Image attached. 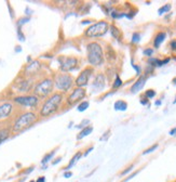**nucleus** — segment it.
Segmentation results:
<instances>
[{
	"instance_id": "obj_1",
	"label": "nucleus",
	"mask_w": 176,
	"mask_h": 182,
	"mask_svg": "<svg viewBox=\"0 0 176 182\" xmlns=\"http://www.w3.org/2000/svg\"><path fill=\"white\" fill-rule=\"evenodd\" d=\"M64 100V96L61 92H55L52 93L49 98L45 99L43 104L41 105L39 115L41 117H49V116L53 115L57 111L60 110L61 105Z\"/></svg>"
},
{
	"instance_id": "obj_2",
	"label": "nucleus",
	"mask_w": 176,
	"mask_h": 182,
	"mask_svg": "<svg viewBox=\"0 0 176 182\" xmlns=\"http://www.w3.org/2000/svg\"><path fill=\"white\" fill-rule=\"evenodd\" d=\"M37 120H38V115L35 112L29 111V112L22 113L15 118L11 130L13 133H19V132L24 131V130L28 129L29 127H31Z\"/></svg>"
},
{
	"instance_id": "obj_3",
	"label": "nucleus",
	"mask_w": 176,
	"mask_h": 182,
	"mask_svg": "<svg viewBox=\"0 0 176 182\" xmlns=\"http://www.w3.org/2000/svg\"><path fill=\"white\" fill-rule=\"evenodd\" d=\"M54 89V82L50 77L39 80L33 87V96H36L38 99H47L53 93Z\"/></svg>"
},
{
	"instance_id": "obj_4",
	"label": "nucleus",
	"mask_w": 176,
	"mask_h": 182,
	"mask_svg": "<svg viewBox=\"0 0 176 182\" xmlns=\"http://www.w3.org/2000/svg\"><path fill=\"white\" fill-rule=\"evenodd\" d=\"M88 62L92 66H100L104 62V52L102 46L97 42H90L86 46Z\"/></svg>"
},
{
	"instance_id": "obj_5",
	"label": "nucleus",
	"mask_w": 176,
	"mask_h": 182,
	"mask_svg": "<svg viewBox=\"0 0 176 182\" xmlns=\"http://www.w3.org/2000/svg\"><path fill=\"white\" fill-rule=\"evenodd\" d=\"M54 86L56 87L57 90L62 92H67L72 88L75 85V80L72 76L68 73H62V74H57L53 79Z\"/></svg>"
},
{
	"instance_id": "obj_6",
	"label": "nucleus",
	"mask_w": 176,
	"mask_h": 182,
	"mask_svg": "<svg viewBox=\"0 0 176 182\" xmlns=\"http://www.w3.org/2000/svg\"><path fill=\"white\" fill-rule=\"evenodd\" d=\"M109 29V24L105 21H100L97 23H94L90 27L86 29L84 36L88 38H96V37H102L107 33Z\"/></svg>"
},
{
	"instance_id": "obj_7",
	"label": "nucleus",
	"mask_w": 176,
	"mask_h": 182,
	"mask_svg": "<svg viewBox=\"0 0 176 182\" xmlns=\"http://www.w3.org/2000/svg\"><path fill=\"white\" fill-rule=\"evenodd\" d=\"M58 62L61 64L60 70L63 73H69L76 70L79 64V60L76 56H61Z\"/></svg>"
},
{
	"instance_id": "obj_8",
	"label": "nucleus",
	"mask_w": 176,
	"mask_h": 182,
	"mask_svg": "<svg viewBox=\"0 0 176 182\" xmlns=\"http://www.w3.org/2000/svg\"><path fill=\"white\" fill-rule=\"evenodd\" d=\"M14 103L17 105L25 106V107H36L39 104V99L33 94H29V96H15L13 99Z\"/></svg>"
},
{
	"instance_id": "obj_9",
	"label": "nucleus",
	"mask_w": 176,
	"mask_h": 182,
	"mask_svg": "<svg viewBox=\"0 0 176 182\" xmlns=\"http://www.w3.org/2000/svg\"><path fill=\"white\" fill-rule=\"evenodd\" d=\"M86 96V91L84 88H75L67 98V104L69 106H75L81 103Z\"/></svg>"
},
{
	"instance_id": "obj_10",
	"label": "nucleus",
	"mask_w": 176,
	"mask_h": 182,
	"mask_svg": "<svg viewBox=\"0 0 176 182\" xmlns=\"http://www.w3.org/2000/svg\"><path fill=\"white\" fill-rule=\"evenodd\" d=\"M92 74H93L92 67H86L83 71H81V73L78 75V77L75 80L76 88H84L89 84V79H90Z\"/></svg>"
},
{
	"instance_id": "obj_11",
	"label": "nucleus",
	"mask_w": 176,
	"mask_h": 182,
	"mask_svg": "<svg viewBox=\"0 0 176 182\" xmlns=\"http://www.w3.org/2000/svg\"><path fill=\"white\" fill-rule=\"evenodd\" d=\"M13 111H14V106L10 102L0 104V122L9 118L13 113Z\"/></svg>"
},
{
	"instance_id": "obj_12",
	"label": "nucleus",
	"mask_w": 176,
	"mask_h": 182,
	"mask_svg": "<svg viewBox=\"0 0 176 182\" xmlns=\"http://www.w3.org/2000/svg\"><path fill=\"white\" fill-rule=\"evenodd\" d=\"M41 68V64L39 63V61H33L31 63H29L26 67H25V75L26 76H31V75H35L40 71Z\"/></svg>"
},
{
	"instance_id": "obj_13",
	"label": "nucleus",
	"mask_w": 176,
	"mask_h": 182,
	"mask_svg": "<svg viewBox=\"0 0 176 182\" xmlns=\"http://www.w3.org/2000/svg\"><path fill=\"white\" fill-rule=\"evenodd\" d=\"M92 87L95 89L96 91H100L104 89L105 87V76L103 74H98L97 76L95 77L94 82H93Z\"/></svg>"
},
{
	"instance_id": "obj_14",
	"label": "nucleus",
	"mask_w": 176,
	"mask_h": 182,
	"mask_svg": "<svg viewBox=\"0 0 176 182\" xmlns=\"http://www.w3.org/2000/svg\"><path fill=\"white\" fill-rule=\"evenodd\" d=\"M145 84H146V77H144V76L139 77V78L133 84V86L131 87V92L132 93H136V92L140 91L144 88Z\"/></svg>"
},
{
	"instance_id": "obj_15",
	"label": "nucleus",
	"mask_w": 176,
	"mask_h": 182,
	"mask_svg": "<svg viewBox=\"0 0 176 182\" xmlns=\"http://www.w3.org/2000/svg\"><path fill=\"white\" fill-rule=\"evenodd\" d=\"M11 127H3L0 128V144L3 143L5 140H8L11 136Z\"/></svg>"
},
{
	"instance_id": "obj_16",
	"label": "nucleus",
	"mask_w": 176,
	"mask_h": 182,
	"mask_svg": "<svg viewBox=\"0 0 176 182\" xmlns=\"http://www.w3.org/2000/svg\"><path fill=\"white\" fill-rule=\"evenodd\" d=\"M30 80H23L21 82H17V90L19 92H28V90L30 89Z\"/></svg>"
},
{
	"instance_id": "obj_17",
	"label": "nucleus",
	"mask_w": 176,
	"mask_h": 182,
	"mask_svg": "<svg viewBox=\"0 0 176 182\" xmlns=\"http://www.w3.org/2000/svg\"><path fill=\"white\" fill-rule=\"evenodd\" d=\"M165 37H167V34L164 33V31L158 33L157 36L155 37V40H153V47H155V48H159L160 46H161V43L164 41Z\"/></svg>"
},
{
	"instance_id": "obj_18",
	"label": "nucleus",
	"mask_w": 176,
	"mask_h": 182,
	"mask_svg": "<svg viewBox=\"0 0 176 182\" xmlns=\"http://www.w3.org/2000/svg\"><path fill=\"white\" fill-rule=\"evenodd\" d=\"M81 157H82V153H81L80 151H79V152H77V153L75 154V155L72 157V159H70V162H69V163H68V165H67V167H65L64 169L67 171V170H68V169H70V168H72L75 165H76V164H77V162H78Z\"/></svg>"
},
{
	"instance_id": "obj_19",
	"label": "nucleus",
	"mask_w": 176,
	"mask_h": 182,
	"mask_svg": "<svg viewBox=\"0 0 176 182\" xmlns=\"http://www.w3.org/2000/svg\"><path fill=\"white\" fill-rule=\"evenodd\" d=\"M92 131H93V127H92V126H90V125H89V126H86V127L82 128V130L79 132V134L77 136V139L81 140L82 138H84V136H89V134H90Z\"/></svg>"
},
{
	"instance_id": "obj_20",
	"label": "nucleus",
	"mask_w": 176,
	"mask_h": 182,
	"mask_svg": "<svg viewBox=\"0 0 176 182\" xmlns=\"http://www.w3.org/2000/svg\"><path fill=\"white\" fill-rule=\"evenodd\" d=\"M114 107L116 111H122V112H124V111H126V108H128V103L123 100H118L114 102Z\"/></svg>"
},
{
	"instance_id": "obj_21",
	"label": "nucleus",
	"mask_w": 176,
	"mask_h": 182,
	"mask_svg": "<svg viewBox=\"0 0 176 182\" xmlns=\"http://www.w3.org/2000/svg\"><path fill=\"white\" fill-rule=\"evenodd\" d=\"M109 29H110V33H111L114 38L120 39V37H121V33H120L119 28H117L114 25H111V26H109Z\"/></svg>"
},
{
	"instance_id": "obj_22",
	"label": "nucleus",
	"mask_w": 176,
	"mask_h": 182,
	"mask_svg": "<svg viewBox=\"0 0 176 182\" xmlns=\"http://www.w3.org/2000/svg\"><path fill=\"white\" fill-rule=\"evenodd\" d=\"M54 154H55V150H53V151H51L50 153H48V154H45L44 156H43V158H42V161H41V164L42 165H45V164H48L49 162L52 159V157L54 156Z\"/></svg>"
},
{
	"instance_id": "obj_23",
	"label": "nucleus",
	"mask_w": 176,
	"mask_h": 182,
	"mask_svg": "<svg viewBox=\"0 0 176 182\" xmlns=\"http://www.w3.org/2000/svg\"><path fill=\"white\" fill-rule=\"evenodd\" d=\"M89 106H90V103H89L88 101H82L81 103H79L78 111H79V112H84V111L88 110Z\"/></svg>"
},
{
	"instance_id": "obj_24",
	"label": "nucleus",
	"mask_w": 176,
	"mask_h": 182,
	"mask_svg": "<svg viewBox=\"0 0 176 182\" xmlns=\"http://www.w3.org/2000/svg\"><path fill=\"white\" fill-rule=\"evenodd\" d=\"M170 10H171V5H170V3H167V5H164L163 7L160 8V9L158 10V13L161 15V14H164V13L169 12Z\"/></svg>"
},
{
	"instance_id": "obj_25",
	"label": "nucleus",
	"mask_w": 176,
	"mask_h": 182,
	"mask_svg": "<svg viewBox=\"0 0 176 182\" xmlns=\"http://www.w3.org/2000/svg\"><path fill=\"white\" fill-rule=\"evenodd\" d=\"M121 86H122V80H121V78H120L119 76H116V79H114V85H112V88H114V89H117V88H119V87H121Z\"/></svg>"
},
{
	"instance_id": "obj_26",
	"label": "nucleus",
	"mask_w": 176,
	"mask_h": 182,
	"mask_svg": "<svg viewBox=\"0 0 176 182\" xmlns=\"http://www.w3.org/2000/svg\"><path fill=\"white\" fill-rule=\"evenodd\" d=\"M156 94H157V92H156L155 90H152V89H149V90H147L145 92V96L147 99H152V98H155L156 96Z\"/></svg>"
},
{
	"instance_id": "obj_27",
	"label": "nucleus",
	"mask_w": 176,
	"mask_h": 182,
	"mask_svg": "<svg viewBox=\"0 0 176 182\" xmlns=\"http://www.w3.org/2000/svg\"><path fill=\"white\" fill-rule=\"evenodd\" d=\"M158 144H155V145H152V146H150L149 149H147V150H145V151L143 152V155H146V154H149V153H151V152H153L156 149H158Z\"/></svg>"
},
{
	"instance_id": "obj_28",
	"label": "nucleus",
	"mask_w": 176,
	"mask_h": 182,
	"mask_svg": "<svg viewBox=\"0 0 176 182\" xmlns=\"http://www.w3.org/2000/svg\"><path fill=\"white\" fill-rule=\"evenodd\" d=\"M140 40V35L138 33H134L133 36H132V42L133 43H137Z\"/></svg>"
},
{
	"instance_id": "obj_29",
	"label": "nucleus",
	"mask_w": 176,
	"mask_h": 182,
	"mask_svg": "<svg viewBox=\"0 0 176 182\" xmlns=\"http://www.w3.org/2000/svg\"><path fill=\"white\" fill-rule=\"evenodd\" d=\"M133 167H134V165H130L128 168H126L125 170H123V171H122L121 175H122V176H124V175H126V173H130V171H131V170L133 169Z\"/></svg>"
},
{
	"instance_id": "obj_30",
	"label": "nucleus",
	"mask_w": 176,
	"mask_h": 182,
	"mask_svg": "<svg viewBox=\"0 0 176 182\" xmlns=\"http://www.w3.org/2000/svg\"><path fill=\"white\" fill-rule=\"evenodd\" d=\"M152 53H153V50H152V49H146V50H144V54L147 55V56H151Z\"/></svg>"
},
{
	"instance_id": "obj_31",
	"label": "nucleus",
	"mask_w": 176,
	"mask_h": 182,
	"mask_svg": "<svg viewBox=\"0 0 176 182\" xmlns=\"http://www.w3.org/2000/svg\"><path fill=\"white\" fill-rule=\"evenodd\" d=\"M29 21V17H25V19H21L19 21V26H21L22 24H25L26 22H28Z\"/></svg>"
},
{
	"instance_id": "obj_32",
	"label": "nucleus",
	"mask_w": 176,
	"mask_h": 182,
	"mask_svg": "<svg viewBox=\"0 0 176 182\" xmlns=\"http://www.w3.org/2000/svg\"><path fill=\"white\" fill-rule=\"evenodd\" d=\"M137 173H138V171H135V173H132L131 176H128V177L126 178V179H124V180H123V181H122V182H126V181H128V180H131L132 178H133V177H135V176L137 175Z\"/></svg>"
},
{
	"instance_id": "obj_33",
	"label": "nucleus",
	"mask_w": 176,
	"mask_h": 182,
	"mask_svg": "<svg viewBox=\"0 0 176 182\" xmlns=\"http://www.w3.org/2000/svg\"><path fill=\"white\" fill-rule=\"evenodd\" d=\"M140 103L143 104V105H147V104H148V99L147 98H145V99L142 98V99H140Z\"/></svg>"
},
{
	"instance_id": "obj_34",
	"label": "nucleus",
	"mask_w": 176,
	"mask_h": 182,
	"mask_svg": "<svg viewBox=\"0 0 176 182\" xmlns=\"http://www.w3.org/2000/svg\"><path fill=\"white\" fill-rule=\"evenodd\" d=\"M93 151V146H90V147H89L88 150H86V152H84V154H82V156H86V155H89V153H90V152H92Z\"/></svg>"
},
{
	"instance_id": "obj_35",
	"label": "nucleus",
	"mask_w": 176,
	"mask_h": 182,
	"mask_svg": "<svg viewBox=\"0 0 176 182\" xmlns=\"http://www.w3.org/2000/svg\"><path fill=\"white\" fill-rule=\"evenodd\" d=\"M17 34H19V40H25V37H24V35H22V33H21V29L19 28V31H17Z\"/></svg>"
},
{
	"instance_id": "obj_36",
	"label": "nucleus",
	"mask_w": 176,
	"mask_h": 182,
	"mask_svg": "<svg viewBox=\"0 0 176 182\" xmlns=\"http://www.w3.org/2000/svg\"><path fill=\"white\" fill-rule=\"evenodd\" d=\"M72 176V171H68V170H67V171H65V173H64V177L65 178H70Z\"/></svg>"
},
{
	"instance_id": "obj_37",
	"label": "nucleus",
	"mask_w": 176,
	"mask_h": 182,
	"mask_svg": "<svg viewBox=\"0 0 176 182\" xmlns=\"http://www.w3.org/2000/svg\"><path fill=\"white\" fill-rule=\"evenodd\" d=\"M89 122H90V120H89V119H86V120H84V122H81L80 125H78V126H77V127H78V128H82V127H83V126H82V125H84V124H89Z\"/></svg>"
},
{
	"instance_id": "obj_38",
	"label": "nucleus",
	"mask_w": 176,
	"mask_h": 182,
	"mask_svg": "<svg viewBox=\"0 0 176 182\" xmlns=\"http://www.w3.org/2000/svg\"><path fill=\"white\" fill-rule=\"evenodd\" d=\"M171 48L172 50H176V40L171 41Z\"/></svg>"
},
{
	"instance_id": "obj_39",
	"label": "nucleus",
	"mask_w": 176,
	"mask_h": 182,
	"mask_svg": "<svg viewBox=\"0 0 176 182\" xmlns=\"http://www.w3.org/2000/svg\"><path fill=\"white\" fill-rule=\"evenodd\" d=\"M36 182H45V177L41 176V177H39L38 179L36 180Z\"/></svg>"
},
{
	"instance_id": "obj_40",
	"label": "nucleus",
	"mask_w": 176,
	"mask_h": 182,
	"mask_svg": "<svg viewBox=\"0 0 176 182\" xmlns=\"http://www.w3.org/2000/svg\"><path fill=\"white\" fill-rule=\"evenodd\" d=\"M170 134H171V136H176V127L173 128V129L170 131Z\"/></svg>"
},
{
	"instance_id": "obj_41",
	"label": "nucleus",
	"mask_w": 176,
	"mask_h": 182,
	"mask_svg": "<svg viewBox=\"0 0 176 182\" xmlns=\"http://www.w3.org/2000/svg\"><path fill=\"white\" fill-rule=\"evenodd\" d=\"M133 67L136 70V72H137V75H139V73H140V68H139V67L136 66V65H134V64H133Z\"/></svg>"
},
{
	"instance_id": "obj_42",
	"label": "nucleus",
	"mask_w": 176,
	"mask_h": 182,
	"mask_svg": "<svg viewBox=\"0 0 176 182\" xmlns=\"http://www.w3.org/2000/svg\"><path fill=\"white\" fill-rule=\"evenodd\" d=\"M61 159H62V157H57V159H55V161L54 162H53V165H55V164H57V163H60V162H61Z\"/></svg>"
},
{
	"instance_id": "obj_43",
	"label": "nucleus",
	"mask_w": 176,
	"mask_h": 182,
	"mask_svg": "<svg viewBox=\"0 0 176 182\" xmlns=\"http://www.w3.org/2000/svg\"><path fill=\"white\" fill-rule=\"evenodd\" d=\"M109 133H110V131H107L106 133H105L104 136H102V138H100V140H106V138H107V136H108Z\"/></svg>"
},
{
	"instance_id": "obj_44",
	"label": "nucleus",
	"mask_w": 176,
	"mask_h": 182,
	"mask_svg": "<svg viewBox=\"0 0 176 182\" xmlns=\"http://www.w3.org/2000/svg\"><path fill=\"white\" fill-rule=\"evenodd\" d=\"M91 22L92 21H90V20H84V21H82V25L83 24H90Z\"/></svg>"
},
{
	"instance_id": "obj_45",
	"label": "nucleus",
	"mask_w": 176,
	"mask_h": 182,
	"mask_svg": "<svg viewBox=\"0 0 176 182\" xmlns=\"http://www.w3.org/2000/svg\"><path fill=\"white\" fill-rule=\"evenodd\" d=\"M161 100H158V101H156L155 102V105H157V106H159V105H161Z\"/></svg>"
},
{
	"instance_id": "obj_46",
	"label": "nucleus",
	"mask_w": 176,
	"mask_h": 182,
	"mask_svg": "<svg viewBox=\"0 0 176 182\" xmlns=\"http://www.w3.org/2000/svg\"><path fill=\"white\" fill-rule=\"evenodd\" d=\"M33 167L28 168V170H26V171H25V173H30V171H33Z\"/></svg>"
},
{
	"instance_id": "obj_47",
	"label": "nucleus",
	"mask_w": 176,
	"mask_h": 182,
	"mask_svg": "<svg viewBox=\"0 0 176 182\" xmlns=\"http://www.w3.org/2000/svg\"><path fill=\"white\" fill-rule=\"evenodd\" d=\"M172 82H173L174 85H176V77H175V78H173V80H172Z\"/></svg>"
},
{
	"instance_id": "obj_48",
	"label": "nucleus",
	"mask_w": 176,
	"mask_h": 182,
	"mask_svg": "<svg viewBox=\"0 0 176 182\" xmlns=\"http://www.w3.org/2000/svg\"><path fill=\"white\" fill-rule=\"evenodd\" d=\"M173 103H174V104H176V96H175V100L173 101Z\"/></svg>"
},
{
	"instance_id": "obj_49",
	"label": "nucleus",
	"mask_w": 176,
	"mask_h": 182,
	"mask_svg": "<svg viewBox=\"0 0 176 182\" xmlns=\"http://www.w3.org/2000/svg\"><path fill=\"white\" fill-rule=\"evenodd\" d=\"M29 182H36V181H33V180H30V181H29Z\"/></svg>"
},
{
	"instance_id": "obj_50",
	"label": "nucleus",
	"mask_w": 176,
	"mask_h": 182,
	"mask_svg": "<svg viewBox=\"0 0 176 182\" xmlns=\"http://www.w3.org/2000/svg\"><path fill=\"white\" fill-rule=\"evenodd\" d=\"M175 182H176V181H175Z\"/></svg>"
}]
</instances>
